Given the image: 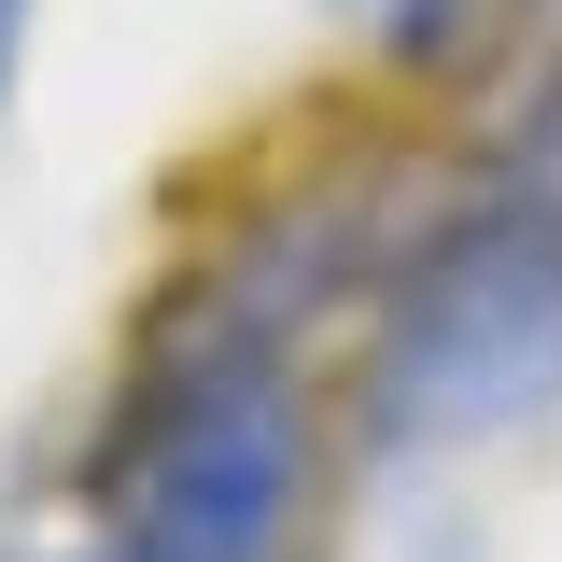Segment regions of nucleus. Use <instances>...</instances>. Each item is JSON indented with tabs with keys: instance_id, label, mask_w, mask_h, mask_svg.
Returning <instances> with one entry per match:
<instances>
[{
	"instance_id": "f257e3e1",
	"label": "nucleus",
	"mask_w": 562,
	"mask_h": 562,
	"mask_svg": "<svg viewBox=\"0 0 562 562\" xmlns=\"http://www.w3.org/2000/svg\"><path fill=\"white\" fill-rule=\"evenodd\" d=\"M380 436L408 450H464L506 436L520 408L562 394V198H479L450 211L394 281V324H380Z\"/></svg>"
},
{
	"instance_id": "f03ea898",
	"label": "nucleus",
	"mask_w": 562,
	"mask_h": 562,
	"mask_svg": "<svg viewBox=\"0 0 562 562\" xmlns=\"http://www.w3.org/2000/svg\"><path fill=\"white\" fill-rule=\"evenodd\" d=\"M310 479V436L281 394L268 338L183 351V380H155L127 422V464H113V549L140 562H281Z\"/></svg>"
},
{
	"instance_id": "7ed1b4c3",
	"label": "nucleus",
	"mask_w": 562,
	"mask_h": 562,
	"mask_svg": "<svg viewBox=\"0 0 562 562\" xmlns=\"http://www.w3.org/2000/svg\"><path fill=\"white\" fill-rule=\"evenodd\" d=\"M14 57H29V0H0V99H14Z\"/></svg>"
},
{
	"instance_id": "20e7f679",
	"label": "nucleus",
	"mask_w": 562,
	"mask_h": 562,
	"mask_svg": "<svg viewBox=\"0 0 562 562\" xmlns=\"http://www.w3.org/2000/svg\"><path fill=\"white\" fill-rule=\"evenodd\" d=\"M99 562H140V549H113V535H99Z\"/></svg>"
}]
</instances>
